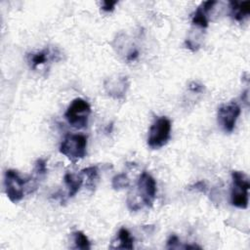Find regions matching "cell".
<instances>
[{"mask_svg":"<svg viewBox=\"0 0 250 250\" xmlns=\"http://www.w3.org/2000/svg\"><path fill=\"white\" fill-rule=\"evenodd\" d=\"M231 192L230 202L233 206L246 209L248 206V190L250 183L247 176L240 171L231 172Z\"/></svg>","mask_w":250,"mask_h":250,"instance_id":"6da1fadb","label":"cell"},{"mask_svg":"<svg viewBox=\"0 0 250 250\" xmlns=\"http://www.w3.org/2000/svg\"><path fill=\"white\" fill-rule=\"evenodd\" d=\"M171 136V121L166 116L155 119L148 131L147 146L151 149H158L164 146Z\"/></svg>","mask_w":250,"mask_h":250,"instance_id":"7a4b0ae2","label":"cell"},{"mask_svg":"<svg viewBox=\"0 0 250 250\" xmlns=\"http://www.w3.org/2000/svg\"><path fill=\"white\" fill-rule=\"evenodd\" d=\"M87 138L80 134H68L60 146V152L72 162L83 158L86 155Z\"/></svg>","mask_w":250,"mask_h":250,"instance_id":"3957f363","label":"cell"},{"mask_svg":"<svg viewBox=\"0 0 250 250\" xmlns=\"http://www.w3.org/2000/svg\"><path fill=\"white\" fill-rule=\"evenodd\" d=\"M90 114L91 106L88 102L81 98H77L74 99L68 105L64 113V117L69 125L80 129L87 126Z\"/></svg>","mask_w":250,"mask_h":250,"instance_id":"277c9868","label":"cell"},{"mask_svg":"<svg viewBox=\"0 0 250 250\" xmlns=\"http://www.w3.org/2000/svg\"><path fill=\"white\" fill-rule=\"evenodd\" d=\"M26 184L27 179H22L18 171L9 169L5 172V192L13 203H17L21 200L24 194V188Z\"/></svg>","mask_w":250,"mask_h":250,"instance_id":"5b68a950","label":"cell"},{"mask_svg":"<svg viewBox=\"0 0 250 250\" xmlns=\"http://www.w3.org/2000/svg\"><path fill=\"white\" fill-rule=\"evenodd\" d=\"M240 112V106L234 102L223 104L219 107L218 123L226 133H230L233 131Z\"/></svg>","mask_w":250,"mask_h":250,"instance_id":"8992f818","label":"cell"},{"mask_svg":"<svg viewBox=\"0 0 250 250\" xmlns=\"http://www.w3.org/2000/svg\"><path fill=\"white\" fill-rule=\"evenodd\" d=\"M137 188L143 203L146 207H151L156 197V182L154 178L147 172L144 171L138 180Z\"/></svg>","mask_w":250,"mask_h":250,"instance_id":"52a82bcc","label":"cell"},{"mask_svg":"<svg viewBox=\"0 0 250 250\" xmlns=\"http://www.w3.org/2000/svg\"><path fill=\"white\" fill-rule=\"evenodd\" d=\"M128 77L121 74H114L107 77L104 82L105 93L114 100H123L129 89Z\"/></svg>","mask_w":250,"mask_h":250,"instance_id":"ba28073f","label":"cell"},{"mask_svg":"<svg viewBox=\"0 0 250 250\" xmlns=\"http://www.w3.org/2000/svg\"><path fill=\"white\" fill-rule=\"evenodd\" d=\"M216 1H205L200 4V6L196 9L194 14L192 15L191 22L193 25H196L200 28H206L208 26V18L207 14L214 7Z\"/></svg>","mask_w":250,"mask_h":250,"instance_id":"9c48e42d","label":"cell"},{"mask_svg":"<svg viewBox=\"0 0 250 250\" xmlns=\"http://www.w3.org/2000/svg\"><path fill=\"white\" fill-rule=\"evenodd\" d=\"M230 17L236 21H242L250 14V1H230Z\"/></svg>","mask_w":250,"mask_h":250,"instance_id":"30bf717a","label":"cell"},{"mask_svg":"<svg viewBox=\"0 0 250 250\" xmlns=\"http://www.w3.org/2000/svg\"><path fill=\"white\" fill-rule=\"evenodd\" d=\"M110 248L115 249H133L134 248V237L131 235L129 230L125 228H121L118 231L116 240L112 242Z\"/></svg>","mask_w":250,"mask_h":250,"instance_id":"8fae6325","label":"cell"},{"mask_svg":"<svg viewBox=\"0 0 250 250\" xmlns=\"http://www.w3.org/2000/svg\"><path fill=\"white\" fill-rule=\"evenodd\" d=\"M83 175L80 174H72V173H66L63 177V181L64 184L68 189L67 192V196L68 197H72L74 196L78 190L80 189L82 184H83Z\"/></svg>","mask_w":250,"mask_h":250,"instance_id":"7c38bea8","label":"cell"},{"mask_svg":"<svg viewBox=\"0 0 250 250\" xmlns=\"http://www.w3.org/2000/svg\"><path fill=\"white\" fill-rule=\"evenodd\" d=\"M49 59H54V53H52L49 48L44 49L43 51H40V52H37L34 54H30L28 56L29 64L33 69H35L40 64H43L46 62H48Z\"/></svg>","mask_w":250,"mask_h":250,"instance_id":"4fadbf2b","label":"cell"},{"mask_svg":"<svg viewBox=\"0 0 250 250\" xmlns=\"http://www.w3.org/2000/svg\"><path fill=\"white\" fill-rule=\"evenodd\" d=\"M80 173L87 179V187L91 189H94L98 181V167L90 166L81 170Z\"/></svg>","mask_w":250,"mask_h":250,"instance_id":"5bb4252c","label":"cell"},{"mask_svg":"<svg viewBox=\"0 0 250 250\" xmlns=\"http://www.w3.org/2000/svg\"><path fill=\"white\" fill-rule=\"evenodd\" d=\"M72 235H73L75 248L82 249V250H89L91 248V244L88 237L82 231H79V230L74 231Z\"/></svg>","mask_w":250,"mask_h":250,"instance_id":"9a60e30c","label":"cell"},{"mask_svg":"<svg viewBox=\"0 0 250 250\" xmlns=\"http://www.w3.org/2000/svg\"><path fill=\"white\" fill-rule=\"evenodd\" d=\"M130 185V180L128 179V177L121 173V174H117L112 178V182H111V186L114 189H122L124 188H128Z\"/></svg>","mask_w":250,"mask_h":250,"instance_id":"2e32d148","label":"cell"},{"mask_svg":"<svg viewBox=\"0 0 250 250\" xmlns=\"http://www.w3.org/2000/svg\"><path fill=\"white\" fill-rule=\"evenodd\" d=\"M46 174H47L46 160L43 158L37 159L34 165V177H32V179L38 182V179L44 177Z\"/></svg>","mask_w":250,"mask_h":250,"instance_id":"e0dca14e","label":"cell"},{"mask_svg":"<svg viewBox=\"0 0 250 250\" xmlns=\"http://www.w3.org/2000/svg\"><path fill=\"white\" fill-rule=\"evenodd\" d=\"M179 242H180V241H179L178 236L175 235V234H172V235H170V237H169L168 240H167V245H166V247H167L168 249L177 248L178 245H179Z\"/></svg>","mask_w":250,"mask_h":250,"instance_id":"ac0fdd59","label":"cell"},{"mask_svg":"<svg viewBox=\"0 0 250 250\" xmlns=\"http://www.w3.org/2000/svg\"><path fill=\"white\" fill-rule=\"evenodd\" d=\"M116 4H117V1H104L102 3V9L104 12H112Z\"/></svg>","mask_w":250,"mask_h":250,"instance_id":"d6986e66","label":"cell"},{"mask_svg":"<svg viewBox=\"0 0 250 250\" xmlns=\"http://www.w3.org/2000/svg\"><path fill=\"white\" fill-rule=\"evenodd\" d=\"M188 89L193 93H202L204 90V87L202 84H199L198 82H191L188 85Z\"/></svg>","mask_w":250,"mask_h":250,"instance_id":"ffe728a7","label":"cell"},{"mask_svg":"<svg viewBox=\"0 0 250 250\" xmlns=\"http://www.w3.org/2000/svg\"><path fill=\"white\" fill-rule=\"evenodd\" d=\"M139 56V51L137 49H133L131 50L130 53H128V55L126 56V59L128 62H132V61H135Z\"/></svg>","mask_w":250,"mask_h":250,"instance_id":"44dd1931","label":"cell"},{"mask_svg":"<svg viewBox=\"0 0 250 250\" xmlns=\"http://www.w3.org/2000/svg\"><path fill=\"white\" fill-rule=\"evenodd\" d=\"M193 187H194L196 189H199V190H201V191H204V190H205V183L202 182V181L196 183Z\"/></svg>","mask_w":250,"mask_h":250,"instance_id":"7402d4cb","label":"cell"}]
</instances>
